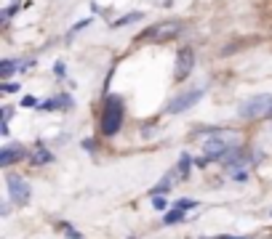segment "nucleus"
<instances>
[{"mask_svg":"<svg viewBox=\"0 0 272 239\" xmlns=\"http://www.w3.org/2000/svg\"><path fill=\"white\" fill-rule=\"evenodd\" d=\"M152 207H155V210H168V202H165L163 197H152Z\"/></svg>","mask_w":272,"mask_h":239,"instance_id":"nucleus-15","label":"nucleus"},{"mask_svg":"<svg viewBox=\"0 0 272 239\" xmlns=\"http://www.w3.org/2000/svg\"><path fill=\"white\" fill-rule=\"evenodd\" d=\"M19 67H21V62H8V58H6V62L0 64V77H11V72L19 69Z\"/></svg>","mask_w":272,"mask_h":239,"instance_id":"nucleus-10","label":"nucleus"},{"mask_svg":"<svg viewBox=\"0 0 272 239\" xmlns=\"http://www.w3.org/2000/svg\"><path fill=\"white\" fill-rule=\"evenodd\" d=\"M190 165H192V160H190V154H182V160H179V170H176V173H179V175L184 178L187 173H190Z\"/></svg>","mask_w":272,"mask_h":239,"instance_id":"nucleus-13","label":"nucleus"},{"mask_svg":"<svg viewBox=\"0 0 272 239\" xmlns=\"http://www.w3.org/2000/svg\"><path fill=\"white\" fill-rule=\"evenodd\" d=\"M144 14H139V11H134V14H128V16H123V19H117V21H112V27H123V24H134V21H139Z\"/></svg>","mask_w":272,"mask_h":239,"instance_id":"nucleus-11","label":"nucleus"},{"mask_svg":"<svg viewBox=\"0 0 272 239\" xmlns=\"http://www.w3.org/2000/svg\"><path fill=\"white\" fill-rule=\"evenodd\" d=\"M174 207H176V210H182V213H187V210H195V207H197V202H195V199H179Z\"/></svg>","mask_w":272,"mask_h":239,"instance_id":"nucleus-14","label":"nucleus"},{"mask_svg":"<svg viewBox=\"0 0 272 239\" xmlns=\"http://www.w3.org/2000/svg\"><path fill=\"white\" fill-rule=\"evenodd\" d=\"M163 221L168 223V226H171V223H179V221H184V213L174 207V210H168V213H165V218H163Z\"/></svg>","mask_w":272,"mask_h":239,"instance_id":"nucleus-12","label":"nucleus"},{"mask_svg":"<svg viewBox=\"0 0 272 239\" xmlns=\"http://www.w3.org/2000/svg\"><path fill=\"white\" fill-rule=\"evenodd\" d=\"M16 88H19V85H14V82H8V85H3V91H6V93H14Z\"/></svg>","mask_w":272,"mask_h":239,"instance_id":"nucleus-17","label":"nucleus"},{"mask_svg":"<svg viewBox=\"0 0 272 239\" xmlns=\"http://www.w3.org/2000/svg\"><path fill=\"white\" fill-rule=\"evenodd\" d=\"M6 184H8L11 202H14V205H27V202H30V184L24 181V178L16 175V173H8Z\"/></svg>","mask_w":272,"mask_h":239,"instance_id":"nucleus-4","label":"nucleus"},{"mask_svg":"<svg viewBox=\"0 0 272 239\" xmlns=\"http://www.w3.org/2000/svg\"><path fill=\"white\" fill-rule=\"evenodd\" d=\"M240 136L238 133H230V130H216L214 136H208L203 149H206V157H224V154H230L235 146H238Z\"/></svg>","mask_w":272,"mask_h":239,"instance_id":"nucleus-2","label":"nucleus"},{"mask_svg":"<svg viewBox=\"0 0 272 239\" xmlns=\"http://www.w3.org/2000/svg\"><path fill=\"white\" fill-rule=\"evenodd\" d=\"M120 125H123V99L120 96H107L104 99V114H102L104 136H115Z\"/></svg>","mask_w":272,"mask_h":239,"instance_id":"nucleus-1","label":"nucleus"},{"mask_svg":"<svg viewBox=\"0 0 272 239\" xmlns=\"http://www.w3.org/2000/svg\"><path fill=\"white\" fill-rule=\"evenodd\" d=\"M182 29L179 21H160L155 24V27H150L141 32V40H163V38H171V35H176Z\"/></svg>","mask_w":272,"mask_h":239,"instance_id":"nucleus-7","label":"nucleus"},{"mask_svg":"<svg viewBox=\"0 0 272 239\" xmlns=\"http://www.w3.org/2000/svg\"><path fill=\"white\" fill-rule=\"evenodd\" d=\"M21 104H24V106H38V101H35V96H27V99L21 101Z\"/></svg>","mask_w":272,"mask_h":239,"instance_id":"nucleus-16","label":"nucleus"},{"mask_svg":"<svg viewBox=\"0 0 272 239\" xmlns=\"http://www.w3.org/2000/svg\"><path fill=\"white\" fill-rule=\"evenodd\" d=\"M21 157H24V149L16 146V143H6L3 152H0V165L8 167L11 162H16V160H21Z\"/></svg>","mask_w":272,"mask_h":239,"instance_id":"nucleus-8","label":"nucleus"},{"mask_svg":"<svg viewBox=\"0 0 272 239\" xmlns=\"http://www.w3.org/2000/svg\"><path fill=\"white\" fill-rule=\"evenodd\" d=\"M272 114V96H254L240 106L243 120H264Z\"/></svg>","mask_w":272,"mask_h":239,"instance_id":"nucleus-3","label":"nucleus"},{"mask_svg":"<svg viewBox=\"0 0 272 239\" xmlns=\"http://www.w3.org/2000/svg\"><path fill=\"white\" fill-rule=\"evenodd\" d=\"M45 162H51V152L38 146V152L32 154V165H45Z\"/></svg>","mask_w":272,"mask_h":239,"instance_id":"nucleus-9","label":"nucleus"},{"mask_svg":"<svg viewBox=\"0 0 272 239\" xmlns=\"http://www.w3.org/2000/svg\"><path fill=\"white\" fill-rule=\"evenodd\" d=\"M200 99H203V88L184 91L182 96H176V99H171V104L165 106V112H168V114H179V112H184V109H190V106H195Z\"/></svg>","mask_w":272,"mask_h":239,"instance_id":"nucleus-6","label":"nucleus"},{"mask_svg":"<svg viewBox=\"0 0 272 239\" xmlns=\"http://www.w3.org/2000/svg\"><path fill=\"white\" fill-rule=\"evenodd\" d=\"M192 67H195V51L190 45L179 48V53H176V67H174V80L176 82L187 80V77H190V72H192Z\"/></svg>","mask_w":272,"mask_h":239,"instance_id":"nucleus-5","label":"nucleus"}]
</instances>
